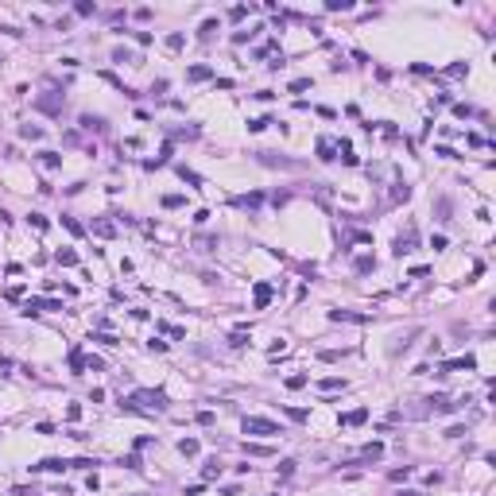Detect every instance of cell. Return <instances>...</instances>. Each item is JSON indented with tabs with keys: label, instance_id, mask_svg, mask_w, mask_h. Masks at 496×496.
Returning <instances> with one entry per match:
<instances>
[{
	"label": "cell",
	"instance_id": "cell-38",
	"mask_svg": "<svg viewBox=\"0 0 496 496\" xmlns=\"http://www.w3.org/2000/svg\"><path fill=\"white\" fill-rule=\"evenodd\" d=\"M112 62H136V58H132L128 47H116V51H112Z\"/></svg>",
	"mask_w": 496,
	"mask_h": 496
},
{
	"label": "cell",
	"instance_id": "cell-31",
	"mask_svg": "<svg viewBox=\"0 0 496 496\" xmlns=\"http://www.w3.org/2000/svg\"><path fill=\"white\" fill-rule=\"evenodd\" d=\"M116 465H124V469H144V461H140V453H128V457H120Z\"/></svg>",
	"mask_w": 496,
	"mask_h": 496
},
{
	"label": "cell",
	"instance_id": "cell-24",
	"mask_svg": "<svg viewBox=\"0 0 496 496\" xmlns=\"http://www.w3.org/2000/svg\"><path fill=\"white\" fill-rule=\"evenodd\" d=\"M202 477H206V481H214V477H221V461H217V457H210V461L202 465Z\"/></svg>",
	"mask_w": 496,
	"mask_h": 496
},
{
	"label": "cell",
	"instance_id": "cell-2",
	"mask_svg": "<svg viewBox=\"0 0 496 496\" xmlns=\"http://www.w3.org/2000/svg\"><path fill=\"white\" fill-rule=\"evenodd\" d=\"M128 403H148L155 411H167V391H159V388H136L128 395Z\"/></svg>",
	"mask_w": 496,
	"mask_h": 496
},
{
	"label": "cell",
	"instance_id": "cell-16",
	"mask_svg": "<svg viewBox=\"0 0 496 496\" xmlns=\"http://www.w3.org/2000/svg\"><path fill=\"white\" fill-rule=\"evenodd\" d=\"M210 74H214V70H210L206 62H198V66H190V70H186V82H206Z\"/></svg>",
	"mask_w": 496,
	"mask_h": 496
},
{
	"label": "cell",
	"instance_id": "cell-3",
	"mask_svg": "<svg viewBox=\"0 0 496 496\" xmlns=\"http://www.w3.org/2000/svg\"><path fill=\"white\" fill-rule=\"evenodd\" d=\"M35 109L47 112V116H62V93H43V97H35Z\"/></svg>",
	"mask_w": 496,
	"mask_h": 496
},
{
	"label": "cell",
	"instance_id": "cell-47",
	"mask_svg": "<svg viewBox=\"0 0 496 496\" xmlns=\"http://www.w3.org/2000/svg\"><path fill=\"white\" fill-rule=\"evenodd\" d=\"M229 345H233V349H240V345H248V337H244V330H237V333H233V337H229Z\"/></svg>",
	"mask_w": 496,
	"mask_h": 496
},
{
	"label": "cell",
	"instance_id": "cell-13",
	"mask_svg": "<svg viewBox=\"0 0 496 496\" xmlns=\"http://www.w3.org/2000/svg\"><path fill=\"white\" fill-rule=\"evenodd\" d=\"M368 419V407H357V411H349V415H341V427H361Z\"/></svg>",
	"mask_w": 496,
	"mask_h": 496
},
{
	"label": "cell",
	"instance_id": "cell-53",
	"mask_svg": "<svg viewBox=\"0 0 496 496\" xmlns=\"http://www.w3.org/2000/svg\"><path fill=\"white\" fill-rule=\"evenodd\" d=\"M86 368H93V372H101V368H105V361H101V357H89V361H86Z\"/></svg>",
	"mask_w": 496,
	"mask_h": 496
},
{
	"label": "cell",
	"instance_id": "cell-25",
	"mask_svg": "<svg viewBox=\"0 0 496 496\" xmlns=\"http://www.w3.org/2000/svg\"><path fill=\"white\" fill-rule=\"evenodd\" d=\"M20 136H23V140H43V128H39V124H23Z\"/></svg>",
	"mask_w": 496,
	"mask_h": 496
},
{
	"label": "cell",
	"instance_id": "cell-8",
	"mask_svg": "<svg viewBox=\"0 0 496 496\" xmlns=\"http://www.w3.org/2000/svg\"><path fill=\"white\" fill-rule=\"evenodd\" d=\"M89 233H93V237H101V240H112V237H116V225H112L109 217H97L93 225H89Z\"/></svg>",
	"mask_w": 496,
	"mask_h": 496
},
{
	"label": "cell",
	"instance_id": "cell-30",
	"mask_svg": "<svg viewBox=\"0 0 496 496\" xmlns=\"http://www.w3.org/2000/svg\"><path fill=\"white\" fill-rule=\"evenodd\" d=\"M74 12H78V16H93V12H97V4H93V0H78V4H74Z\"/></svg>",
	"mask_w": 496,
	"mask_h": 496
},
{
	"label": "cell",
	"instance_id": "cell-37",
	"mask_svg": "<svg viewBox=\"0 0 496 496\" xmlns=\"http://www.w3.org/2000/svg\"><path fill=\"white\" fill-rule=\"evenodd\" d=\"M182 202H186V198H182V194H163V206H167V210H178V206H182Z\"/></svg>",
	"mask_w": 496,
	"mask_h": 496
},
{
	"label": "cell",
	"instance_id": "cell-15",
	"mask_svg": "<svg viewBox=\"0 0 496 496\" xmlns=\"http://www.w3.org/2000/svg\"><path fill=\"white\" fill-rule=\"evenodd\" d=\"M333 151H337V144H333V140H318V159H322V163H333V159H337Z\"/></svg>",
	"mask_w": 496,
	"mask_h": 496
},
{
	"label": "cell",
	"instance_id": "cell-55",
	"mask_svg": "<svg viewBox=\"0 0 496 496\" xmlns=\"http://www.w3.org/2000/svg\"><path fill=\"white\" fill-rule=\"evenodd\" d=\"M399 496H423V493H415V489H403V493H399Z\"/></svg>",
	"mask_w": 496,
	"mask_h": 496
},
{
	"label": "cell",
	"instance_id": "cell-21",
	"mask_svg": "<svg viewBox=\"0 0 496 496\" xmlns=\"http://www.w3.org/2000/svg\"><path fill=\"white\" fill-rule=\"evenodd\" d=\"M178 178H182V182H190L194 190L202 186V174H198V171H190V167H178Z\"/></svg>",
	"mask_w": 496,
	"mask_h": 496
},
{
	"label": "cell",
	"instance_id": "cell-9",
	"mask_svg": "<svg viewBox=\"0 0 496 496\" xmlns=\"http://www.w3.org/2000/svg\"><path fill=\"white\" fill-rule=\"evenodd\" d=\"M333 322H357V326H365V322H372L368 314H357V310H330Z\"/></svg>",
	"mask_w": 496,
	"mask_h": 496
},
{
	"label": "cell",
	"instance_id": "cell-50",
	"mask_svg": "<svg viewBox=\"0 0 496 496\" xmlns=\"http://www.w3.org/2000/svg\"><path fill=\"white\" fill-rule=\"evenodd\" d=\"M411 477V465H403V469H391V481H407Z\"/></svg>",
	"mask_w": 496,
	"mask_h": 496
},
{
	"label": "cell",
	"instance_id": "cell-22",
	"mask_svg": "<svg viewBox=\"0 0 496 496\" xmlns=\"http://www.w3.org/2000/svg\"><path fill=\"white\" fill-rule=\"evenodd\" d=\"M353 268H357V276H368V272H376V260H372V256H357Z\"/></svg>",
	"mask_w": 496,
	"mask_h": 496
},
{
	"label": "cell",
	"instance_id": "cell-45",
	"mask_svg": "<svg viewBox=\"0 0 496 496\" xmlns=\"http://www.w3.org/2000/svg\"><path fill=\"white\" fill-rule=\"evenodd\" d=\"M66 419L78 423V419H82V403H70V407H66Z\"/></svg>",
	"mask_w": 496,
	"mask_h": 496
},
{
	"label": "cell",
	"instance_id": "cell-52",
	"mask_svg": "<svg viewBox=\"0 0 496 496\" xmlns=\"http://www.w3.org/2000/svg\"><path fill=\"white\" fill-rule=\"evenodd\" d=\"M453 116H461V120H469V116H473V109H469V105H453Z\"/></svg>",
	"mask_w": 496,
	"mask_h": 496
},
{
	"label": "cell",
	"instance_id": "cell-10",
	"mask_svg": "<svg viewBox=\"0 0 496 496\" xmlns=\"http://www.w3.org/2000/svg\"><path fill=\"white\" fill-rule=\"evenodd\" d=\"M82 128H86V132H97V136H101V132H105L109 124H105V116H93V112H82Z\"/></svg>",
	"mask_w": 496,
	"mask_h": 496
},
{
	"label": "cell",
	"instance_id": "cell-5",
	"mask_svg": "<svg viewBox=\"0 0 496 496\" xmlns=\"http://www.w3.org/2000/svg\"><path fill=\"white\" fill-rule=\"evenodd\" d=\"M62 469H70L66 457H43L39 465H31V473H62Z\"/></svg>",
	"mask_w": 496,
	"mask_h": 496
},
{
	"label": "cell",
	"instance_id": "cell-51",
	"mask_svg": "<svg viewBox=\"0 0 496 496\" xmlns=\"http://www.w3.org/2000/svg\"><path fill=\"white\" fill-rule=\"evenodd\" d=\"M148 349H151V353H167V341H159V337H151V341H148Z\"/></svg>",
	"mask_w": 496,
	"mask_h": 496
},
{
	"label": "cell",
	"instance_id": "cell-42",
	"mask_svg": "<svg viewBox=\"0 0 496 496\" xmlns=\"http://www.w3.org/2000/svg\"><path fill=\"white\" fill-rule=\"evenodd\" d=\"M322 391H337V388H345V380H337V376H330V380H322Z\"/></svg>",
	"mask_w": 496,
	"mask_h": 496
},
{
	"label": "cell",
	"instance_id": "cell-18",
	"mask_svg": "<svg viewBox=\"0 0 496 496\" xmlns=\"http://www.w3.org/2000/svg\"><path fill=\"white\" fill-rule=\"evenodd\" d=\"M380 457H384V446H380V442H368V446L361 450V461H380Z\"/></svg>",
	"mask_w": 496,
	"mask_h": 496
},
{
	"label": "cell",
	"instance_id": "cell-43",
	"mask_svg": "<svg viewBox=\"0 0 496 496\" xmlns=\"http://www.w3.org/2000/svg\"><path fill=\"white\" fill-rule=\"evenodd\" d=\"M159 330H163V333H171V337H178V341H182V337H186V333L178 330V326H171V322H159Z\"/></svg>",
	"mask_w": 496,
	"mask_h": 496
},
{
	"label": "cell",
	"instance_id": "cell-20",
	"mask_svg": "<svg viewBox=\"0 0 496 496\" xmlns=\"http://www.w3.org/2000/svg\"><path fill=\"white\" fill-rule=\"evenodd\" d=\"M70 372H74V376H82V372H86V361H82V349H78V345L70 349Z\"/></svg>",
	"mask_w": 496,
	"mask_h": 496
},
{
	"label": "cell",
	"instance_id": "cell-11",
	"mask_svg": "<svg viewBox=\"0 0 496 496\" xmlns=\"http://www.w3.org/2000/svg\"><path fill=\"white\" fill-rule=\"evenodd\" d=\"M411 244H415V229H407L403 237H395V244H391V252H395V256H407V252H411Z\"/></svg>",
	"mask_w": 496,
	"mask_h": 496
},
{
	"label": "cell",
	"instance_id": "cell-19",
	"mask_svg": "<svg viewBox=\"0 0 496 496\" xmlns=\"http://www.w3.org/2000/svg\"><path fill=\"white\" fill-rule=\"evenodd\" d=\"M434 210H438V221H450V214H453V202H450V194H438Z\"/></svg>",
	"mask_w": 496,
	"mask_h": 496
},
{
	"label": "cell",
	"instance_id": "cell-48",
	"mask_svg": "<svg viewBox=\"0 0 496 496\" xmlns=\"http://www.w3.org/2000/svg\"><path fill=\"white\" fill-rule=\"evenodd\" d=\"M89 341H101V345H120V341H116V337H112V333H93V337H89Z\"/></svg>",
	"mask_w": 496,
	"mask_h": 496
},
{
	"label": "cell",
	"instance_id": "cell-36",
	"mask_svg": "<svg viewBox=\"0 0 496 496\" xmlns=\"http://www.w3.org/2000/svg\"><path fill=\"white\" fill-rule=\"evenodd\" d=\"M93 465H101L97 457H78V461H70V469H93Z\"/></svg>",
	"mask_w": 496,
	"mask_h": 496
},
{
	"label": "cell",
	"instance_id": "cell-23",
	"mask_svg": "<svg viewBox=\"0 0 496 496\" xmlns=\"http://www.w3.org/2000/svg\"><path fill=\"white\" fill-rule=\"evenodd\" d=\"M198 450H202V446H198V438H182V442H178V453H182V457H194Z\"/></svg>",
	"mask_w": 496,
	"mask_h": 496
},
{
	"label": "cell",
	"instance_id": "cell-6",
	"mask_svg": "<svg viewBox=\"0 0 496 496\" xmlns=\"http://www.w3.org/2000/svg\"><path fill=\"white\" fill-rule=\"evenodd\" d=\"M272 295H276L272 283H256V287H252V302H256V310H264V306L272 302Z\"/></svg>",
	"mask_w": 496,
	"mask_h": 496
},
{
	"label": "cell",
	"instance_id": "cell-46",
	"mask_svg": "<svg viewBox=\"0 0 496 496\" xmlns=\"http://www.w3.org/2000/svg\"><path fill=\"white\" fill-rule=\"evenodd\" d=\"M194 419H198V427H214V411H198Z\"/></svg>",
	"mask_w": 496,
	"mask_h": 496
},
{
	"label": "cell",
	"instance_id": "cell-54",
	"mask_svg": "<svg viewBox=\"0 0 496 496\" xmlns=\"http://www.w3.org/2000/svg\"><path fill=\"white\" fill-rule=\"evenodd\" d=\"M434 155H442V159H457V151H453V148H434Z\"/></svg>",
	"mask_w": 496,
	"mask_h": 496
},
{
	"label": "cell",
	"instance_id": "cell-39",
	"mask_svg": "<svg viewBox=\"0 0 496 496\" xmlns=\"http://www.w3.org/2000/svg\"><path fill=\"white\" fill-rule=\"evenodd\" d=\"M214 31H217V20H206V23H202V31H198V39H210Z\"/></svg>",
	"mask_w": 496,
	"mask_h": 496
},
{
	"label": "cell",
	"instance_id": "cell-14",
	"mask_svg": "<svg viewBox=\"0 0 496 496\" xmlns=\"http://www.w3.org/2000/svg\"><path fill=\"white\" fill-rule=\"evenodd\" d=\"M55 264H62V268H78V252H74V248H58Z\"/></svg>",
	"mask_w": 496,
	"mask_h": 496
},
{
	"label": "cell",
	"instance_id": "cell-40",
	"mask_svg": "<svg viewBox=\"0 0 496 496\" xmlns=\"http://www.w3.org/2000/svg\"><path fill=\"white\" fill-rule=\"evenodd\" d=\"M287 411V419H295V423H306V411L302 407H283Z\"/></svg>",
	"mask_w": 496,
	"mask_h": 496
},
{
	"label": "cell",
	"instance_id": "cell-35",
	"mask_svg": "<svg viewBox=\"0 0 496 496\" xmlns=\"http://www.w3.org/2000/svg\"><path fill=\"white\" fill-rule=\"evenodd\" d=\"M194 244H198V248H202V252H214V248H217V237H198V240H194Z\"/></svg>",
	"mask_w": 496,
	"mask_h": 496
},
{
	"label": "cell",
	"instance_id": "cell-49",
	"mask_svg": "<svg viewBox=\"0 0 496 496\" xmlns=\"http://www.w3.org/2000/svg\"><path fill=\"white\" fill-rule=\"evenodd\" d=\"M167 47H171V51H182V35H178V31H174V35H167Z\"/></svg>",
	"mask_w": 496,
	"mask_h": 496
},
{
	"label": "cell",
	"instance_id": "cell-17",
	"mask_svg": "<svg viewBox=\"0 0 496 496\" xmlns=\"http://www.w3.org/2000/svg\"><path fill=\"white\" fill-rule=\"evenodd\" d=\"M244 453H248V457H272V446H264V442H244Z\"/></svg>",
	"mask_w": 496,
	"mask_h": 496
},
{
	"label": "cell",
	"instance_id": "cell-41",
	"mask_svg": "<svg viewBox=\"0 0 496 496\" xmlns=\"http://www.w3.org/2000/svg\"><path fill=\"white\" fill-rule=\"evenodd\" d=\"M291 473H295V461H291V457H287V461H279V481H287Z\"/></svg>",
	"mask_w": 496,
	"mask_h": 496
},
{
	"label": "cell",
	"instance_id": "cell-44",
	"mask_svg": "<svg viewBox=\"0 0 496 496\" xmlns=\"http://www.w3.org/2000/svg\"><path fill=\"white\" fill-rule=\"evenodd\" d=\"M446 74H450V78H461V74H469V66H465V62H453Z\"/></svg>",
	"mask_w": 496,
	"mask_h": 496
},
{
	"label": "cell",
	"instance_id": "cell-28",
	"mask_svg": "<svg viewBox=\"0 0 496 496\" xmlns=\"http://www.w3.org/2000/svg\"><path fill=\"white\" fill-rule=\"evenodd\" d=\"M326 12H353V0H326Z\"/></svg>",
	"mask_w": 496,
	"mask_h": 496
},
{
	"label": "cell",
	"instance_id": "cell-4",
	"mask_svg": "<svg viewBox=\"0 0 496 496\" xmlns=\"http://www.w3.org/2000/svg\"><path fill=\"white\" fill-rule=\"evenodd\" d=\"M427 403V411H434V415H453L457 411V403L450 399V395H431V399H423Z\"/></svg>",
	"mask_w": 496,
	"mask_h": 496
},
{
	"label": "cell",
	"instance_id": "cell-29",
	"mask_svg": "<svg viewBox=\"0 0 496 496\" xmlns=\"http://www.w3.org/2000/svg\"><path fill=\"white\" fill-rule=\"evenodd\" d=\"M27 221H31V229H39V233H47V229H51V221L43 217V214H27Z\"/></svg>",
	"mask_w": 496,
	"mask_h": 496
},
{
	"label": "cell",
	"instance_id": "cell-33",
	"mask_svg": "<svg viewBox=\"0 0 496 496\" xmlns=\"http://www.w3.org/2000/svg\"><path fill=\"white\" fill-rule=\"evenodd\" d=\"M314 86V78H295L291 82V93H302V89H310Z\"/></svg>",
	"mask_w": 496,
	"mask_h": 496
},
{
	"label": "cell",
	"instance_id": "cell-7",
	"mask_svg": "<svg viewBox=\"0 0 496 496\" xmlns=\"http://www.w3.org/2000/svg\"><path fill=\"white\" fill-rule=\"evenodd\" d=\"M453 368H469V372H473V368H477V357H469V353H465V357L442 361V376H446V372H453Z\"/></svg>",
	"mask_w": 496,
	"mask_h": 496
},
{
	"label": "cell",
	"instance_id": "cell-26",
	"mask_svg": "<svg viewBox=\"0 0 496 496\" xmlns=\"http://www.w3.org/2000/svg\"><path fill=\"white\" fill-rule=\"evenodd\" d=\"M411 198V186L407 182H395V190H391V202H407Z\"/></svg>",
	"mask_w": 496,
	"mask_h": 496
},
{
	"label": "cell",
	"instance_id": "cell-1",
	"mask_svg": "<svg viewBox=\"0 0 496 496\" xmlns=\"http://www.w3.org/2000/svg\"><path fill=\"white\" fill-rule=\"evenodd\" d=\"M244 434H264V438H276V434H283V427H279L276 419H264V415H244Z\"/></svg>",
	"mask_w": 496,
	"mask_h": 496
},
{
	"label": "cell",
	"instance_id": "cell-32",
	"mask_svg": "<svg viewBox=\"0 0 496 496\" xmlns=\"http://www.w3.org/2000/svg\"><path fill=\"white\" fill-rule=\"evenodd\" d=\"M62 225H66V229H70L74 237H86V225H82V221H74V217H62Z\"/></svg>",
	"mask_w": 496,
	"mask_h": 496
},
{
	"label": "cell",
	"instance_id": "cell-12",
	"mask_svg": "<svg viewBox=\"0 0 496 496\" xmlns=\"http://www.w3.org/2000/svg\"><path fill=\"white\" fill-rule=\"evenodd\" d=\"M260 202H264V194H240V198H233L237 210H260Z\"/></svg>",
	"mask_w": 496,
	"mask_h": 496
},
{
	"label": "cell",
	"instance_id": "cell-34",
	"mask_svg": "<svg viewBox=\"0 0 496 496\" xmlns=\"http://www.w3.org/2000/svg\"><path fill=\"white\" fill-rule=\"evenodd\" d=\"M268 124H276V120H272V116H260V120H248V132H264Z\"/></svg>",
	"mask_w": 496,
	"mask_h": 496
},
{
	"label": "cell",
	"instance_id": "cell-27",
	"mask_svg": "<svg viewBox=\"0 0 496 496\" xmlns=\"http://www.w3.org/2000/svg\"><path fill=\"white\" fill-rule=\"evenodd\" d=\"M39 159H43V167H51V171L62 167V155H58V151H39Z\"/></svg>",
	"mask_w": 496,
	"mask_h": 496
}]
</instances>
